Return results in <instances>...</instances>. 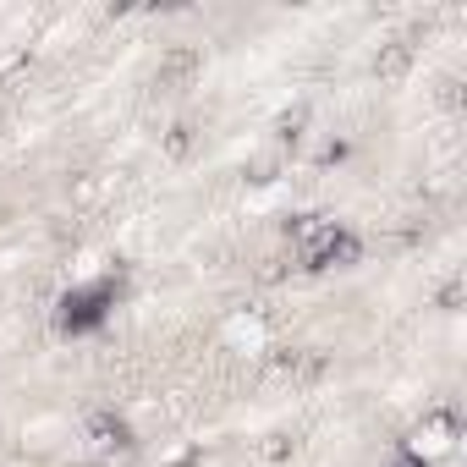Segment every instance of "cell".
Returning <instances> with one entry per match:
<instances>
[{"mask_svg":"<svg viewBox=\"0 0 467 467\" xmlns=\"http://www.w3.org/2000/svg\"><path fill=\"white\" fill-rule=\"evenodd\" d=\"M110 308H116V281L105 275V281L72 286V292L61 297V325H67V330H94V325H105Z\"/></svg>","mask_w":467,"mask_h":467,"instance_id":"2","label":"cell"},{"mask_svg":"<svg viewBox=\"0 0 467 467\" xmlns=\"http://www.w3.org/2000/svg\"><path fill=\"white\" fill-rule=\"evenodd\" d=\"M451 445H456V412H429V418L412 429L407 456H412V462H423V467H434L440 456H451Z\"/></svg>","mask_w":467,"mask_h":467,"instance_id":"3","label":"cell"},{"mask_svg":"<svg viewBox=\"0 0 467 467\" xmlns=\"http://www.w3.org/2000/svg\"><path fill=\"white\" fill-rule=\"evenodd\" d=\"M286 237H292V254L303 259V270H341L363 254V237L347 220H330V214H297L286 225Z\"/></svg>","mask_w":467,"mask_h":467,"instance_id":"1","label":"cell"},{"mask_svg":"<svg viewBox=\"0 0 467 467\" xmlns=\"http://www.w3.org/2000/svg\"><path fill=\"white\" fill-rule=\"evenodd\" d=\"M127 440H132V429H127L116 412H94V418H88V445H94V451H121Z\"/></svg>","mask_w":467,"mask_h":467,"instance_id":"4","label":"cell"}]
</instances>
